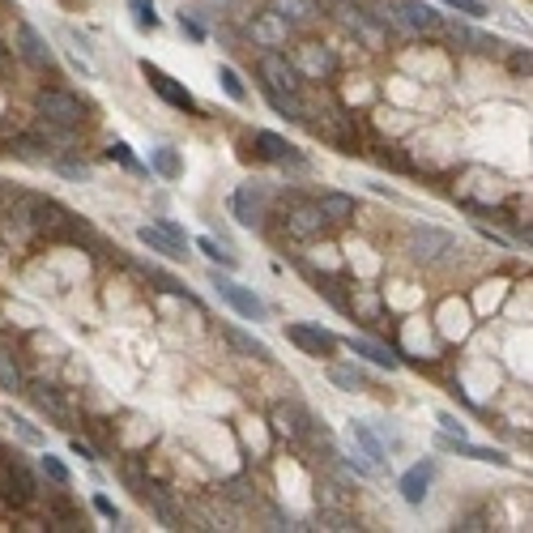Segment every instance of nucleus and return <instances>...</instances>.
<instances>
[{"label": "nucleus", "instance_id": "f257e3e1", "mask_svg": "<svg viewBox=\"0 0 533 533\" xmlns=\"http://www.w3.org/2000/svg\"><path fill=\"white\" fill-rule=\"evenodd\" d=\"M209 286L218 290V299H222L239 320H252V325H265V320H269V303L256 295L252 286H239L226 269H209Z\"/></svg>", "mask_w": 533, "mask_h": 533}, {"label": "nucleus", "instance_id": "f03ea898", "mask_svg": "<svg viewBox=\"0 0 533 533\" xmlns=\"http://www.w3.org/2000/svg\"><path fill=\"white\" fill-rule=\"evenodd\" d=\"M137 239H141V244L150 248V252L163 256V261H188V256H192V239H188L171 218L137 226Z\"/></svg>", "mask_w": 533, "mask_h": 533}, {"label": "nucleus", "instance_id": "7ed1b4c3", "mask_svg": "<svg viewBox=\"0 0 533 533\" xmlns=\"http://www.w3.org/2000/svg\"><path fill=\"white\" fill-rule=\"evenodd\" d=\"M141 77L150 82V90L163 99L167 107H175V111H188V116H197L201 111V103L192 99V90L184 86V82H175V77L167 73V69H158V64H150V60H141Z\"/></svg>", "mask_w": 533, "mask_h": 533}, {"label": "nucleus", "instance_id": "20e7f679", "mask_svg": "<svg viewBox=\"0 0 533 533\" xmlns=\"http://www.w3.org/2000/svg\"><path fill=\"white\" fill-rule=\"evenodd\" d=\"M39 116L47 124H60V128H77V124H86V103L77 99V94L69 90H39Z\"/></svg>", "mask_w": 533, "mask_h": 533}, {"label": "nucleus", "instance_id": "39448f33", "mask_svg": "<svg viewBox=\"0 0 533 533\" xmlns=\"http://www.w3.org/2000/svg\"><path fill=\"white\" fill-rule=\"evenodd\" d=\"M265 209H269V188L261 180H252V184H239L231 192V218L239 226H248V231H256V226L265 222Z\"/></svg>", "mask_w": 533, "mask_h": 533}, {"label": "nucleus", "instance_id": "423d86ee", "mask_svg": "<svg viewBox=\"0 0 533 533\" xmlns=\"http://www.w3.org/2000/svg\"><path fill=\"white\" fill-rule=\"evenodd\" d=\"M346 440L354 448V457H359L363 465H371V474H389V448H384L380 440V431H371L367 423H350L346 427Z\"/></svg>", "mask_w": 533, "mask_h": 533}, {"label": "nucleus", "instance_id": "0eeeda50", "mask_svg": "<svg viewBox=\"0 0 533 533\" xmlns=\"http://www.w3.org/2000/svg\"><path fill=\"white\" fill-rule=\"evenodd\" d=\"M35 495H39V482H35V474H30L22 461H5V465H0V499H5V504L22 508Z\"/></svg>", "mask_w": 533, "mask_h": 533}, {"label": "nucleus", "instance_id": "6e6552de", "mask_svg": "<svg viewBox=\"0 0 533 533\" xmlns=\"http://www.w3.org/2000/svg\"><path fill=\"white\" fill-rule=\"evenodd\" d=\"M261 86L273 90V94H299L303 90V77H299V69L286 56L265 52L261 56Z\"/></svg>", "mask_w": 533, "mask_h": 533}, {"label": "nucleus", "instance_id": "1a4fd4ad", "mask_svg": "<svg viewBox=\"0 0 533 533\" xmlns=\"http://www.w3.org/2000/svg\"><path fill=\"white\" fill-rule=\"evenodd\" d=\"M252 145H256V158L261 163H278V167H295V171H308V158H303L295 145H290L286 137H278V133H252Z\"/></svg>", "mask_w": 533, "mask_h": 533}, {"label": "nucleus", "instance_id": "9d476101", "mask_svg": "<svg viewBox=\"0 0 533 533\" xmlns=\"http://www.w3.org/2000/svg\"><path fill=\"white\" fill-rule=\"evenodd\" d=\"M286 337L295 342L303 354H312V359H329V354H337V346H342V337L320 329V325H303V320H295V325H286Z\"/></svg>", "mask_w": 533, "mask_h": 533}, {"label": "nucleus", "instance_id": "9b49d317", "mask_svg": "<svg viewBox=\"0 0 533 533\" xmlns=\"http://www.w3.org/2000/svg\"><path fill=\"white\" fill-rule=\"evenodd\" d=\"M13 47H18V56L30 64V69H52V64H56L52 43H47L30 22H18V26H13Z\"/></svg>", "mask_w": 533, "mask_h": 533}, {"label": "nucleus", "instance_id": "f8f14e48", "mask_svg": "<svg viewBox=\"0 0 533 533\" xmlns=\"http://www.w3.org/2000/svg\"><path fill=\"white\" fill-rule=\"evenodd\" d=\"M325 231H329V218L320 214L316 201H299V205L286 209V235L290 239H320Z\"/></svg>", "mask_w": 533, "mask_h": 533}, {"label": "nucleus", "instance_id": "ddd939ff", "mask_svg": "<svg viewBox=\"0 0 533 533\" xmlns=\"http://www.w3.org/2000/svg\"><path fill=\"white\" fill-rule=\"evenodd\" d=\"M290 64L299 69V77H312V82H329V77L337 73L333 52H329V47H320V43H299Z\"/></svg>", "mask_w": 533, "mask_h": 533}, {"label": "nucleus", "instance_id": "4468645a", "mask_svg": "<svg viewBox=\"0 0 533 533\" xmlns=\"http://www.w3.org/2000/svg\"><path fill=\"white\" fill-rule=\"evenodd\" d=\"M393 5L401 9V18L410 22L414 35H431V39H440L444 30H448V22L440 18V9L427 5V0H393Z\"/></svg>", "mask_w": 533, "mask_h": 533}, {"label": "nucleus", "instance_id": "2eb2a0df", "mask_svg": "<svg viewBox=\"0 0 533 533\" xmlns=\"http://www.w3.org/2000/svg\"><path fill=\"white\" fill-rule=\"evenodd\" d=\"M406 252L414 256V261H440L444 252H452V235L440 231V226H418V231L406 239Z\"/></svg>", "mask_w": 533, "mask_h": 533}, {"label": "nucleus", "instance_id": "dca6fc26", "mask_svg": "<svg viewBox=\"0 0 533 533\" xmlns=\"http://www.w3.org/2000/svg\"><path fill=\"white\" fill-rule=\"evenodd\" d=\"M248 35H252L256 47H286L290 35H295V26H290L286 18H278L273 9H265V13H256V18H252Z\"/></svg>", "mask_w": 533, "mask_h": 533}, {"label": "nucleus", "instance_id": "f3484780", "mask_svg": "<svg viewBox=\"0 0 533 533\" xmlns=\"http://www.w3.org/2000/svg\"><path fill=\"white\" fill-rule=\"evenodd\" d=\"M431 478H435V461H418V465H410V470L397 478L401 499H406L410 508H423V504H427V495H431Z\"/></svg>", "mask_w": 533, "mask_h": 533}, {"label": "nucleus", "instance_id": "a211bd4d", "mask_svg": "<svg viewBox=\"0 0 533 533\" xmlns=\"http://www.w3.org/2000/svg\"><path fill=\"white\" fill-rule=\"evenodd\" d=\"M435 448L457 452V457H470V461H482V465H512V457H504L499 448H482V444H474V440H465V435H448V431H440Z\"/></svg>", "mask_w": 533, "mask_h": 533}, {"label": "nucleus", "instance_id": "6ab92c4d", "mask_svg": "<svg viewBox=\"0 0 533 533\" xmlns=\"http://www.w3.org/2000/svg\"><path fill=\"white\" fill-rule=\"evenodd\" d=\"M337 18H342V22L350 26V35H359V43H363V47H371V52H380V47L389 43V35H384V30H380L376 22H371L363 9L346 5V9H337Z\"/></svg>", "mask_w": 533, "mask_h": 533}, {"label": "nucleus", "instance_id": "aec40b11", "mask_svg": "<svg viewBox=\"0 0 533 533\" xmlns=\"http://www.w3.org/2000/svg\"><path fill=\"white\" fill-rule=\"evenodd\" d=\"M0 427L18 435V440H22L26 448H47V431H43V427H35V423H30L26 414H13L9 406H0Z\"/></svg>", "mask_w": 533, "mask_h": 533}, {"label": "nucleus", "instance_id": "412c9836", "mask_svg": "<svg viewBox=\"0 0 533 533\" xmlns=\"http://www.w3.org/2000/svg\"><path fill=\"white\" fill-rule=\"evenodd\" d=\"M273 423H278V431L286 440H308L312 435V414L303 406H278L273 410Z\"/></svg>", "mask_w": 533, "mask_h": 533}, {"label": "nucleus", "instance_id": "4be33fe9", "mask_svg": "<svg viewBox=\"0 0 533 533\" xmlns=\"http://www.w3.org/2000/svg\"><path fill=\"white\" fill-rule=\"evenodd\" d=\"M346 346L359 354V359H367L371 367H380V371H397L401 359L389 350V346H380V342H367V337H346Z\"/></svg>", "mask_w": 533, "mask_h": 533}, {"label": "nucleus", "instance_id": "5701e85b", "mask_svg": "<svg viewBox=\"0 0 533 533\" xmlns=\"http://www.w3.org/2000/svg\"><path fill=\"white\" fill-rule=\"evenodd\" d=\"M325 380L333 384V389H342V393H363L367 389V371L359 363H329Z\"/></svg>", "mask_w": 533, "mask_h": 533}, {"label": "nucleus", "instance_id": "b1692460", "mask_svg": "<svg viewBox=\"0 0 533 533\" xmlns=\"http://www.w3.org/2000/svg\"><path fill=\"white\" fill-rule=\"evenodd\" d=\"M269 9L278 13V18H286L290 26H308V22H316L320 13H325L316 0H269Z\"/></svg>", "mask_w": 533, "mask_h": 533}, {"label": "nucleus", "instance_id": "393cba45", "mask_svg": "<svg viewBox=\"0 0 533 533\" xmlns=\"http://www.w3.org/2000/svg\"><path fill=\"white\" fill-rule=\"evenodd\" d=\"M316 205H320V214L329 218V226H342L359 214V205H354V197H346V192H320Z\"/></svg>", "mask_w": 533, "mask_h": 533}, {"label": "nucleus", "instance_id": "a878e982", "mask_svg": "<svg viewBox=\"0 0 533 533\" xmlns=\"http://www.w3.org/2000/svg\"><path fill=\"white\" fill-rule=\"evenodd\" d=\"M22 389H26V376H22L18 350L0 342V393H22Z\"/></svg>", "mask_w": 533, "mask_h": 533}, {"label": "nucleus", "instance_id": "bb28decb", "mask_svg": "<svg viewBox=\"0 0 533 533\" xmlns=\"http://www.w3.org/2000/svg\"><path fill=\"white\" fill-rule=\"evenodd\" d=\"M222 337L231 342L239 354H248V359H261V363H269L273 354H269V346L261 342V337H252L248 329H239V325H222Z\"/></svg>", "mask_w": 533, "mask_h": 533}, {"label": "nucleus", "instance_id": "cd10ccee", "mask_svg": "<svg viewBox=\"0 0 533 533\" xmlns=\"http://www.w3.org/2000/svg\"><path fill=\"white\" fill-rule=\"evenodd\" d=\"M192 248H197V252H205V261L214 265V269H226V273H231V269H239V256H235L231 248H226L222 239H214V235H201Z\"/></svg>", "mask_w": 533, "mask_h": 533}, {"label": "nucleus", "instance_id": "c85d7f7f", "mask_svg": "<svg viewBox=\"0 0 533 533\" xmlns=\"http://www.w3.org/2000/svg\"><path fill=\"white\" fill-rule=\"evenodd\" d=\"M22 393H30V401L43 410V414H52L56 418V427H69V406L60 401V393L56 389H47V384H39V389H22Z\"/></svg>", "mask_w": 533, "mask_h": 533}, {"label": "nucleus", "instance_id": "c756f323", "mask_svg": "<svg viewBox=\"0 0 533 533\" xmlns=\"http://www.w3.org/2000/svg\"><path fill=\"white\" fill-rule=\"evenodd\" d=\"M150 171H158L163 180H180L184 175V158L171 150V145H158V150L150 154Z\"/></svg>", "mask_w": 533, "mask_h": 533}, {"label": "nucleus", "instance_id": "7c9ffc66", "mask_svg": "<svg viewBox=\"0 0 533 533\" xmlns=\"http://www.w3.org/2000/svg\"><path fill=\"white\" fill-rule=\"evenodd\" d=\"M218 82H222V90H226V99H231V103H248V86H244V77H239L231 64H218Z\"/></svg>", "mask_w": 533, "mask_h": 533}, {"label": "nucleus", "instance_id": "2f4dec72", "mask_svg": "<svg viewBox=\"0 0 533 533\" xmlns=\"http://www.w3.org/2000/svg\"><path fill=\"white\" fill-rule=\"evenodd\" d=\"M39 470H43V478H52L60 491H69V482H73L69 465H64L60 457H52V452H47V448H43V457H39Z\"/></svg>", "mask_w": 533, "mask_h": 533}, {"label": "nucleus", "instance_id": "473e14b6", "mask_svg": "<svg viewBox=\"0 0 533 533\" xmlns=\"http://www.w3.org/2000/svg\"><path fill=\"white\" fill-rule=\"evenodd\" d=\"M128 13H133V26L137 30H158L163 26V18H158L154 0H128Z\"/></svg>", "mask_w": 533, "mask_h": 533}, {"label": "nucleus", "instance_id": "72a5a7b5", "mask_svg": "<svg viewBox=\"0 0 533 533\" xmlns=\"http://www.w3.org/2000/svg\"><path fill=\"white\" fill-rule=\"evenodd\" d=\"M107 158H111V163H120L124 171L145 175V167H141L137 158H133V145H128V141H111V145H107Z\"/></svg>", "mask_w": 533, "mask_h": 533}, {"label": "nucleus", "instance_id": "f704fd0d", "mask_svg": "<svg viewBox=\"0 0 533 533\" xmlns=\"http://www.w3.org/2000/svg\"><path fill=\"white\" fill-rule=\"evenodd\" d=\"M444 9H457L461 18H470V22H478V18H487V5L482 0H440Z\"/></svg>", "mask_w": 533, "mask_h": 533}, {"label": "nucleus", "instance_id": "c9c22d12", "mask_svg": "<svg viewBox=\"0 0 533 533\" xmlns=\"http://www.w3.org/2000/svg\"><path fill=\"white\" fill-rule=\"evenodd\" d=\"M145 273H150V282H154L158 290H167V295H184V299H188V290H184V282H175V278H171V273H163V269H154V265H150V269H145Z\"/></svg>", "mask_w": 533, "mask_h": 533}, {"label": "nucleus", "instance_id": "e433bc0d", "mask_svg": "<svg viewBox=\"0 0 533 533\" xmlns=\"http://www.w3.org/2000/svg\"><path fill=\"white\" fill-rule=\"evenodd\" d=\"M180 30H184V35H188L192 43H205V39H209V35H205V26H201L197 18H192V13H184V9H180Z\"/></svg>", "mask_w": 533, "mask_h": 533}, {"label": "nucleus", "instance_id": "4c0bfd02", "mask_svg": "<svg viewBox=\"0 0 533 533\" xmlns=\"http://www.w3.org/2000/svg\"><path fill=\"white\" fill-rule=\"evenodd\" d=\"M435 423H440V431H448V435H465V423H461L457 414H448V410L435 414Z\"/></svg>", "mask_w": 533, "mask_h": 533}, {"label": "nucleus", "instance_id": "58836bf2", "mask_svg": "<svg viewBox=\"0 0 533 533\" xmlns=\"http://www.w3.org/2000/svg\"><path fill=\"white\" fill-rule=\"evenodd\" d=\"M94 512H99L103 516V521H120V508L116 504H111V499L99 491V495H94Z\"/></svg>", "mask_w": 533, "mask_h": 533}, {"label": "nucleus", "instance_id": "ea45409f", "mask_svg": "<svg viewBox=\"0 0 533 533\" xmlns=\"http://www.w3.org/2000/svg\"><path fill=\"white\" fill-rule=\"evenodd\" d=\"M69 448H73V452H77V457H82V461H99V452H94L90 444H82V440H73Z\"/></svg>", "mask_w": 533, "mask_h": 533}, {"label": "nucleus", "instance_id": "a19ab883", "mask_svg": "<svg viewBox=\"0 0 533 533\" xmlns=\"http://www.w3.org/2000/svg\"><path fill=\"white\" fill-rule=\"evenodd\" d=\"M512 69L516 73H529V52H512Z\"/></svg>", "mask_w": 533, "mask_h": 533}, {"label": "nucleus", "instance_id": "79ce46f5", "mask_svg": "<svg viewBox=\"0 0 533 533\" xmlns=\"http://www.w3.org/2000/svg\"><path fill=\"white\" fill-rule=\"evenodd\" d=\"M316 5H320V9H333V13H337V9H346V5H354V0H316Z\"/></svg>", "mask_w": 533, "mask_h": 533}]
</instances>
